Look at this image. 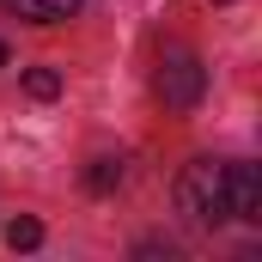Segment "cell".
<instances>
[{
    "instance_id": "cell-1",
    "label": "cell",
    "mask_w": 262,
    "mask_h": 262,
    "mask_svg": "<svg viewBox=\"0 0 262 262\" xmlns=\"http://www.w3.org/2000/svg\"><path fill=\"white\" fill-rule=\"evenodd\" d=\"M177 213L189 220V226H226L232 220V201H226V165H213V159H195V165H183L177 171Z\"/></svg>"
},
{
    "instance_id": "cell-2",
    "label": "cell",
    "mask_w": 262,
    "mask_h": 262,
    "mask_svg": "<svg viewBox=\"0 0 262 262\" xmlns=\"http://www.w3.org/2000/svg\"><path fill=\"white\" fill-rule=\"evenodd\" d=\"M152 92H159L165 110H195L201 92H207V67H201L189 49H171V55L159 61V73H152Z\"/></svg>"
},
{
    "instance_id": "cell-3",
    "label": "cell",
    "mask_w": 262,
    "mask_h": 262,
    "mask_svg": "<svg viewBox=\"0 0 262 262\" xmlns=\"http://www.w3.org/2000/svg\"><path fill=\"white\" fill-rule=\"evenodd\" d=\"M226 201H232V220L262 226V171L256 165H226Z\"/></svg>"
},
{
    "instance_id": "cell-4",
    "label": "cell",
    "mask_w": 262,
    "mask_h": 262,
    "mask_svg": "<svg viewBox=\"0 0 262 262\" xmlns=\"http://www.w3.org/2000/svg\"><path fill=\"white\" fill-rule=\"evenodd\" d=\"M73 6H79V0H6V12H12V18H25V25H55V18H73Z\"/></svg>"
},
{
    "instance_id": "cell-5",
    "label": "cell",
    "mask_w": 262,
    "mask_h": 262,
    "mask_svg": "<svg viewBox=\"0 0 262 262\" xmlns=\"http://www.w3.org/2000/svg\"><path fill=\"white\" fill-rule=\"evenodd\" d=\"M122 183V159H92V171H85V189L92 195H110Z\"/></svg>"
},
{
    "instance_id": "cell-6",
    "label": "cell",
    "mask_w": 262,
    "mask_h": 262,
    "mask_svg": "<svg viewBox=\"0 0 262 262\" xmlns=\"http://www.w3.org/2000/svg\"><path fill=\"white\" fill-rule=\"evenodd\" d=\"M6 244H12V250H37V244H43V226H37L31 213H18V220L6 226Z\"/></svg>"
},
{
    "instance_id": "cell-7",
    "label": "cell",
    "mask_w": 262,
    "mask_h": 262,
    "mask_svg": "<svg viewBox=\"0 0 262 262\" xmlns=\"http://www.w3.org/2000/svg\"><path fill=\"white\" fill-rule=\"evenodd\" d=\"M25 92H31V98H61V73H55V67H31V73H25Z\"/></svg>"
},
{
    "instance_id": "cell-8",
    "label": "cell",
    "mask_w": 262,
    "mask_h": 262,
    "mask_svg": "<svg viewBox=\"0 0 262 262\" xmlns=\"http://www.w3.org/2000/svg\"><path fill=\"white\" fill-rule=\"evenodd\" d=\"M0 67H6V43H0Z\"/></svg>"
},
{
    "instance_id": "cell-9",
    "label": "cell",
    "mask_w": 262,
    "mask_h": 262,
    "mask_svg": "<svg viewBox=\"0 0 262 262\" xmlns=\"http://www.w3.org/2000/svg\"><path fill=\"white\" fill-rule=\"evenodd\" d=\"M220 6H232V0H220Z\"/></svg>"
}]
</instances>
